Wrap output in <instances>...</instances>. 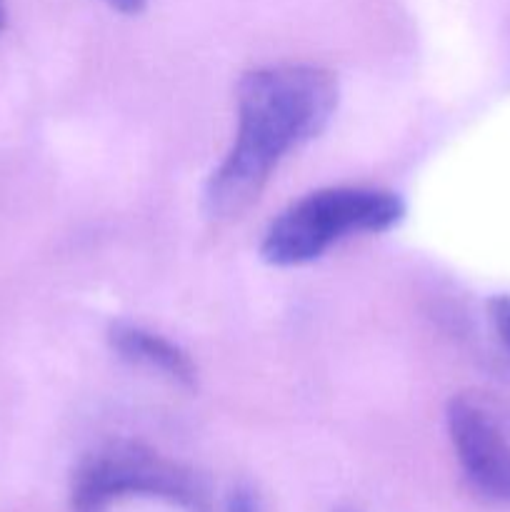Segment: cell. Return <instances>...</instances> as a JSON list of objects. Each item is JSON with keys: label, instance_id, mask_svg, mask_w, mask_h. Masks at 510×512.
Segmentation results:
<instances>
[{"label": "cell", "instance_id": "obj_4", "mask_svg": "<svg viewBox=\"0 0 510 512\" xmlns=\"http://www.w3.org/2000/svg\"><path fill=\"white\" fill-rule=\"evenodd\" d=\"M448 433L465 475L490 498L510 503V398L473 388L448 403Z\"/></svg>", "mask_w": 510, "mask_h": 512}, {"label": "cell", "instance_id": "obj_1", "mask_svg": "<svg viewBox=\"0 0 510 512\" xmlns=\"http://www.w3.org/2000/svg\"><path fill=\"white\" fill-rule=\"evenodd\" d=\"M338 78L318 65H273L238 85L233 148L205 183L208 218H235L258 200L290 150L318 138L338 108Z\"/></svg>", "mask_w": 510, "mask_h": 512}, {"label": "cell", "instance_id": "obj_8", "mask_svg": "<svg viewBox=\"0 0 510 512\" xmlns=\"http://www.w3.org/2000/svg\"><path fill=\"white\" fill-rule=\"evenodd\" d=\"M335 512H363V510H358V508H353V505H343V508H338Z\"/></svg>", "mask_w": 510, "mask_h": 512}, {"label": "cell", "instance_id": "obj_5", "mask_svg": "<svg viewBox=\"0 0 510 512\" xmlns=\"http://www.w3.org/2000/svg\"><path fill=\"white\" fill-rule=\"evenodd\" d=\"M110 345L123 360L133 365H143L148 370H158L165 378L180 385L195 383V365L178 345L150 330L138 328L130 323H115L108 335Z\"/></svg>", "mask_w": 510, "mask_h": 512}, {"label": "cell", "instance_id": "obj_7", "mask_svg": "<svg viewBox=\"0 0 510 512\" xmlns=\"http://www.w3.org/2000/svg\"><path fill=\"white\" fill-rule=\"evenodd\" d=\"M105 3L110 5V8L120 10V13H140V10L145 8V0H105Z\"/></svg>", "mask_w": 510, "mask_h": 512}, {"label": "cell", "instance_id": "obj_2", "mask_svg": "<svg viewBox=\"0 0 510 512\" xmlns=\"http://www.w3.org/2000/svg\"><path fill=\"white\" fill-rule=\"evenodd\" d=\"M405 205L390 190L325 188L285 208L265 230L260 258L275 268L318 260L338 240L385 233L403 220Z\"/></svg>", "mask_w": 510, "mask_h": 512}, {"label": "cell", "instance_id": "obj_9", "mask_svg": "<svg viewBox=\"0 0 510 512\" xmlns=\"http://www.w3.org/2000/svg\"><path fill=\"white\" fill-rule=\"evenodd\" d=\"M5 25V8H3V0H0V28Z\"/></svg>", "mask_w": 510, "mask_h": 512}, {"label": "cell", "instance_id": "obj_6", "mask_svg": "<svg viewBox=\"0 0 510 512\" xmlns=\"http://www.w3.org/2000/svg\"><path fill=\"white\" fill-rule=\"evenodd\" d=\"M225 510L228 512H263V505H260V498L245 485H238V488L230 490L228 503H225Z\"/></svg>", "mask_w": 510, "mask_h": 512}, {"label": "cell", "instance_id": "obj_3", "mask_svg": "<svg viewBox=\"0 0 510 512\" xmlns=\"http://www.w3.org/2000/svg\"><path fill=\"white\" fill-rule=\"evenodd\" d=\"M125 495H150L205 512V490L190 470L133 440H113L85 455L73 475L75 512H103Z\"/></svg>", "mask_w": 510, "mask_h": 512}]
</instances>
